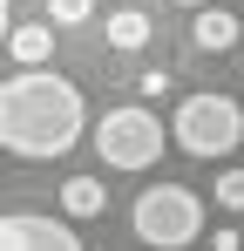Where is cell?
I'll use <instances>...</instances> for the list:
<instances>
[{"instance_id":"cell-1","label":"cell","mask_w":244,"mask_h":251,"mask_svg":"<svg viewBox=\"0 0 244 251\" xmlns=\"http://www.w3.org/2000/svg\"><path fill=\"white\" fill-rule=\"evenodd\" d=\"M88 129V102L68 75L54 68H21L14 82H0V150L48 163V156H68L75 136Z\"/></svg>"},{"instance_id":"cell-2","label":"cell","mask_w":244,"mask_h":251,"mask_svg":"<svg viewBox=\"0 0 244 251\" xmlns=\"http://www.w3.org/2000/svg\"><path fill=\"white\" fill-rule=\"evenodd\" d=\"M129 224H136V238L156 251H183L203 238V197L190 190V183H149L143 197H136V210H129Z\"/></svg>"},{"instance_id":"cell-3","label":"cell","mask_w":244,"mask_h":251,"mask_svg":"<svg viewBox=\"0 0 244 251\" xmlns=\"http://www.w3.org/2000/svg\"><path fill=\"white\" fill-rule=\"evenodd\" d=\"M170 136H176L183 156H203V163L210 156H231L238 136H244V102H231V95H183Z\"/></svg>"},{"instance_id":"cell-4","label":"cell","mask_w":244,"mask_h":251,"mask_svg":"<svg viewBox=\"0 0 244 251\" xmlns=\"http://www.w3.org/2000/svg\"><path fill=\"white\" fill-rule=\"evenodd\" d=\"M163 123L143 109V102H129V109H109L102 123H95V150H102V163L109 170H149L163 156Z\"/></svg>"},{"instance_id":"cell-5","label":"cell","mask_w":244,"mask_h":251,"mask_svg":"<svg viewBox=\"0 0 244 251\" xmlns=\"http://www.w3.org/2000/svg\"><path fill=\"white\" fill-rule=\"evenodd\" d=\"M0 251H81V238L41 210H0Z\"/></svg>"},{"instance_id":"cell-6","label":"cell","mask_w":244,"mask_h":251,"mask_svg":"<svg viewBox=\"0 0 244 251\" xmlns=\"http://www.w3.org/2000/svg\"><path fill=\"white\" fill-rule=\"evenodd\" d=\"M7 54H14L21 68H48V54H54V21H27V27H14V34H7Z\"/></svg>"},{"instance_id":"cell-7","label":"cell","mask_w":244,"mask_h":251,"mask_svg":"<svg viewBox=\"0 0 244 251\" xmlns=\"http://www.w3.org/2000/svg\"><path fill=\"white\" fill-rule=\"evenodd\" d=\"M190 34H197V48H203V54H224V48L238 41V21H231L224 7H203L197 21H190Z\"/></svg>"},{"instance_id":"cell-8","label":"cell","mask_w":244,"mask_h":251,"mask_svg":"<svg viewBox=\"0 0 244 251\" xmlns=\"http://www.w3.org/2000/svg\"><path fill=\"white\" fill-rule=\"evenodd\" d=\"M102 204H109V190H102L95 176H68V183H61V210H68V217H102Z\"/></svg>"},{"instance_id":"cell-9","label":"cell","mask_w":244,"mask_h":251,"mask_svg":"<svg viewBox=\"0 0 244 251\" xmlns=\"http://www.w3.org/2000/svg\"><path fill=\"white\" fill-rule=\"evenodd\" d=\"M143 41H149V14L116 7V14H109V48H143Z\"/></svg>"},{"instance_id":"cell-10","label":"cell","mask_w":244,"mask_h":251,"mask_svg":"<svg viewBox=\"0 0 244 251\" xmlns=\"http://www.w3.org/2000/svg\"><path fill=\"white\" fill-rule=\"evenodd\" d=\"M88 14H95V0H48V21L54 27H81Z\"/></svg>"},{"instance_id":"cell-11","label":"cell","mask_w":244,"mask_h":251,"mask_svg":"<svg viewBox=\"0 0 244 251\" xmlns=\"http://www.w3.org/2000/svg\"><path fill=\"white\" fill-rule=\"evenodd\" d=\"M217 204H224V210H244V170H224V176H217Z\"/></svg>"},{"instance_id":"cell-12","label":"cell","mask_w":244,"mask_h":251,"mask_svg":"<svg viewBox=\"0 0 244 251\" xmlns=\"http://www.w3.org/2000/svg\"><path fill=\"white\" fill-rule=\"evenodd\" d=\"M136 88H143V95H163V88H170V75H163V68H149V75H136Z\"/></svg>"},{"instance_id":"cell-13","label":"cell","mask_w":244,"mask_h":251,"mask_svg":"<svg viewBox=\"0 0 244 251\" xmlns=\"http://www.w3.org/2000/svg\"><path fill=\"white\" fill-rule=\"evenodd\" d=\"M7 34H14V7L0 0V48H7Z\"/></svg>"},{"instance_id":"cell-14","label":"cell","mask_w":244,"mask_h":251,"mask_svg":"<svg viewBox=\"0 0 244 251\" xmlns=\"http://www.w3.org/2000/svg\"><path fill=\"white\" fill-rule=\"evenodd\" d=\"M176 7H203V0H176Z\"/></svg>"}]
</instances>
